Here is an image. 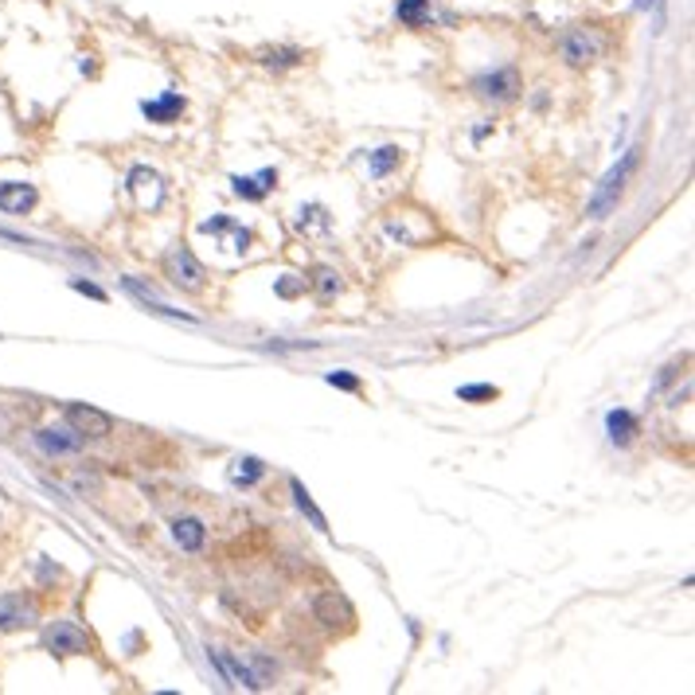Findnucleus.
<instances>
[{
  "instance_id": "1",
  "label": "nucleus",
  "mask_w": 695,
  "mask_h": 695,
  "mask_svg": "<svg viewBox=\"0 0 695 695\" xmlns=\"http://www.w3.org/2000/svg\"><path fill=\"white\" fill-rule=\"evenodd\" d=\"M637 161H641V149L633 145V149H625V156L618 164H613L610 172H605V180H602V188L594 192V200H590V219H605L613 208H618V200H621V192H625V184H629V176L637 172Z\"/></svg>"
},
{
  "instance_id": "2",
  "label": "nucleus",
  "mask_w": 695,
  "mask_h": 695,
  "mask_svg": "<svg viewBox=\"0 0 695 695\" xmlns=\"http://www.w3.org/2000/svg\"><path fill=\"white\" fill-rule=\"evenodd\" d=\"M164 273H169V281L176 289H203V266L192 258V250L188 247H176L169 258H164Z\"/></svg>"
},
{
  "instance_id": "3",
  "label": "nucleus",
  "mask_w": 695,
  "mask_h": 695,
  "mask_svg": "<svg viewBox=\"0 0 695 695\" xmlns=\"http://www.w3.org/2000/svg\"><path fill=\"white\" fill-rule=\"evenodd\" d=\"M67 426L83 438H110L114 434V418L98 407H86V403H71L67 407Z\"/></svg>"
},
{
  "instance_id": "4",
  "label": "nucleus",
  "mask_w": 695,
  "mask_h": 695,
  "mask_svg": "<svg viewBox=\"0 0 695 695\" xmlns=\"http://www.w3.org/2000/svg\"><path fill=\"white\" fill-rule=\"evenodd\" d=\"M43 644L55 652V657H78V652L91 649V637H86L75 621H55L51 629L43 633Z\"/></svg>"
},
{
  "instance_id": "5",
  "label": "nucleus",
  "mask_w": 695,
  "mask_h": 695,
  "mask_svg": "<svg viewBox=\"0 0 695 695\" xmlns=\"http://www.w3.org/2000/svg\"><path fill=\"white\" fill-rule=\"evenodd\" d=\"M473 91L488 98V102H512L516 94H520V75L512 71V67H504V71H493V75H481L473 83Z\"/></svg>"
},
{
  "instance_id": "6",
  "label": "nucleus",
  "mask_w": 695,
  "mask_h": 695,
  "mask_svg": "<svg viewBox=\"0 0 695 695\" xmlns=\"http://www.w3.org/2000/svg\"><path fill=\"white\" fill-rule=\"evenodd\" d=\"M312 613H317V621L325 625V629H348L351 621H356V613H351V605L340 598L336 590H325L317 594V602H312Z\"/></svg>"
},
{
  "instance_id": "7",
  "label": "nucleus",
  "mask_w": 695,
  "mask_h": 695,
  "mask_svg": "<svg viewBox=\"0 0 695 695\" xmlns=\"http://www.w3.org/2000/svg\"><path fill=\"white\" fill-rule=\"evenodd\" d=\"M39 621V610L32 598H24V594H8V598H0V629L12 633V629H24V625H36Z\"/></svg>"
},
{
  "instance_id": "8",
  "label": "nucleus",
  "mask_w": 695,
  "mask_h": 695,
  "mask_svg": "<svg viewBox=\"0 0 695 695\" xmlns=\"http://www.w3.org/2000/svg\"><path fill=\"white\" fill-rule=\"evenodd\" d=\"M598 55H602V39L594 32H582V28H579V32H571L563 39V59L571 67H586V63H594Z\"/></svg>"
},
{
  "instance_id": "9",
  "label": "nucleus",
  "mask_w": 695,
  "mask_h": 695,
  "mask_svg": "<svg viewBox=\"0 0 695 695\" xmlns=\"http://www.w3.org/2000/svg\"><path fill=\"white\" fill-rule=\"evenodd\" d=\"M32 442L43 449L47 457H67V454H78V449H83V434H75V430H36Z\"/></svg>"
},
{
  "instance_id": "10",
  "label": "nucleus",
  "mask_w": 695,
  "mask_h": 695,
  "mask_svg": "<svg viewBox=\"0 0 695 695\" xmlns=\"http://www.w3.org/2000/svg\"><path fill=\"white\" fill-rule=\"evenodd\" d=\"M36 200H39V192L32 188V184H24V180L0 184V211L4 215H28L36 208Z\"/></svg>"
},
{
  "instance_id": "11",
  "label": "nucleus",
  "mask_w": 695,
  "mask_h": 695,
  "mask_svg": "<svg viewBox=\"0 0 695 695\" xmlns=\"http://www.w3.org/2000/svg\"><path fill=\"white\" fill-rule=\"evenodd\" d=\"M141 114L149 117V122H156V125H172L176 117L184 114V98L169 91V94L153 98V102H145V106H141Z\"/></svg>"
},
{
  "instance_id": "12",
  "label": "nucleus",
  "mask_w": 695,
  "mask_h": 695,
  "mask_svg": "<svg viewBox=\"0 0 695 695\" xmlns=\"http://www.w3.org/2000/svg\"><path fill=\"white\" fill-rule=\"evenodd\" d=\"M273 184H278V172H273V169L258 172V176H234V192H239L242 200H262Z\"/></svg>"
},
{
  "instance_id": "13",
  "label": "nucleus",
  "mask_w": 695,
  "mask_h": 695,
  "mask_svg": "<svg viewBox=\"0 0 695 695\" xmlns=\"http://www.w3.org/2000/svg\"><path fill=\"white\" fill-rule=\"evenodd\" d=\"M605 430H610L613 446H629L633 434H637V418H633L629 410H610V415H605Z\"/></svg>"
},
{
  "instance_id": "14",
  "label": "nucleus",
  "mask_w": 695,
  "mask_h": 695,
  "mask_svg": "<svg viewBox=\"0 0 695 695\" xmlns=\"http://www.w3.org/2000/svg\"><path fill=\"white\" fill-rule=\"evenodd\" d=\"M172 540L184 547V551H200L203 540H208V532H203L200 520H192V516H184V520L172 524Z\"/></svg>"
},
{
  "instance_id": "15",
  "label": "nucleus",
  "mask_w": 695,
  "mask_h": 695,
  "mask_svg": "<svg viewBox=\"0 0 695 695\" xmlns=\"http://www.w3.org/2000/svg\"><path fill=\"white\" fill-rule=\"evenodd\" d=\"M289 493H293V501H297V508H301V512H305V516H309V524H312V527H317V532H328V520H325V512H320V508H317V504H312V496H309V488H305V485H301V481H297V477H293V481H289Z\"/></svg>"
},
{
  "instance_id": "16",
  "label": "nucleus",
  "mask_w": 695,
  "mask_h": 695,
  "mask_svg": "<svg viewBox=\"0 0 695 695\" xmlns=\"http://www.w3.org/2000/svg\"><path fill=\"white\" fill-rule=\"evenodd\" d=\"M262 473H266V465L258 457H234L231 462V485H239V488H250L254 481H262Z\"/></svg>"
},
{
  "instance_id": "17",
  "label": "nucleus",
  "mask_w": 695,
  "mask_h": 695,
  "mask_svg": "<svg viewBox=\"0 0 695 695\" xmlns=\"http://www.w3.org/2000/svg\"><path fill=\"white\" fill-rule=\"evenodd\" d=\"M430 4H434V0H399V20H403L407 28H423L430 20Z\"/></svg>"
},
{
  "instance_id": "18",
  "label": "nucleus",
  "mask_w": 695,
  "mask_h": 695,
  "mask_svg": "<svg viewBox=\"0 0 695 695\" xmlns=\"http://www.w3.org/2000/svg\"><path fill=\"white\" fill-rule=\"evenodd\" d=\"M399 161H403V149L399 145H383V149L371 153V176H387L399 169Z\"/></svg>"
},
{
  "instance_id": "19",
  "label": "nucleus",
  "mask_w": 695,
  "mask_h": 695,
  "mask_svg": "<svg viewBox=\"0 0 695 695\" xmlns=\"http://www.w3.org/2000/svg\"><path fill=\"white\" fill-rule=\"evenodd\" d=\"M501 391L496 387H488V383H473V387H457V399L462 403H481V399H496Z\"/></svg>"
},
{
  "instance_id": "20",
  "label": "nucleus",
  "mask_w": 695,
  "mask_h": 695,
  "mask_svg": "<svg viewBox=\"0 0 695 695\" xmlns=\"http://www.w3.org/2000/svg\"><path fill=\"white\" fill-rule=\"evenodd\" d=\"M262 63H266V67H293V63H301V51H293V47L266 51V55H262Z\"/></svg>"
},
{
  "instance_id": "21",
  "label": "nucleus",
  "mask_w": 695,
  "mask_h": 695,
  "mask_svg": "<svg viewBox=\"0 0 695 695\" xmlns=\"http://www.w3.org/2000/svg\"><path fill=\"white\" fill-rule=\"evenodd\" d=\"M336 289H340V278H336V273H332V270H317V293H320V297L328 301Z\"/></svg>"
},
{
  "instance_id": "22",
  "label": "nucleus",
  "mask_w": 695,
  "mask_h": 695,
  "mask_svg": "<svg viewBox=\"0 0 695 695\" xmlns=\"http://www.w3.org/2000/svg\"><path fill=\"white\" fill-rule=\"evenodd\" d=\"M71 289L75 293H86V297H94V301H106V289L94 286V281H86V278H71Z\"/></svg>"
},
{
  "instance_id": "23",
  "label": "nucleus",
  "mask_w": 695,
  "mask_h": 695,
  "mask_svg": "<svg viewBox=\"0 0 695 695\" xmlns=\"http://www.w3.org/2000/svg\"><path fill=\"white\" fill-rule=\"evenodd\" d=\"M328 383L332 387H340V391H359V379L356 375H348V371H328Z\"/></svg>"
}]
</instances>
